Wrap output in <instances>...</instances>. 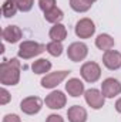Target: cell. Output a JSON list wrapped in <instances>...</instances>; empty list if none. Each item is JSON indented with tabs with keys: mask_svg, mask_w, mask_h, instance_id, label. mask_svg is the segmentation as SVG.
<instances>
[{
	"mask_svg": "<svg viewBox=\"0 0 121 122\" xmlns=\"http://www.w3.org/2000/svg\"><path fill=\"white\" fill-rule=\"evenodd\" d=\"M49 36H50V38H51L53 41H63V40L67 37V29H66L64 24L57 23V24H54V26L50 29Z\"/></svg>",
	"mask_w": 121,
	"mask_h": 122,
	"instance_id": "cell-16",
	"label": "cell"
},
{
	"mask_svg": "<svg viewBox=\"0 0 121 122\" xmlns=\"http://www.w3.org/2000/svg\"><path fill=\"white\" fill-rule=\"evenodd\" d=\"M43 51H46V46L36 43V41H23L19 47V57L23 60H30L36 56H40Z\"/></svg>",
	"mask_w": 121,
	"mask_h": 122,
	"instance_id": "cell-2",
	"label": "cell"
},
{
	"mask_svg": "<svg viewBox=\"0 0 121 122\" xmlns=\"http://www.w3.org/2000/svg\"><path fill=\"white\" fill-rule=\"evenodd\" d=\"M3 122H22V121H20L19 115H16V114H9V115H6V117L3 118Z\"/></svg>",
	"mask_w": 121,
	"mask_h": 122,
	"instance_id": "cell-25",
	"label": "cell"
},
{
	"mask_svg": "<svg viewBox=\"0 0 121 122\" xmlns=\"http://www.w3.org/2000/svg\"><path fill=\"white\" fill-rule=\"evenodd\" d=\"M67 118L70 122H86L87 121V111L81 105H73L67 111Z\"/></svg>",
	"mask_w": 121,
	"mask_h": 122,
	"instance_id": "cell-12",
	"label": "cell"
},
{
	"mask_svg": "<svg viewBox=\"0 0 121 122\" xmlns=\"http://www.w3.org/2000/svg\"><path fill=\"white\" fill-rule=\"evenodd\" d=\"M46 51L50 56H53V57H60L61 53H63V44H61V41H50L46 46Z\"/></svg>",
	"mask_w": 121,
	"mask_h": 122,
	"instance_id": "cell-20",
	"label": "cell"
},
{
	"mask_svg": "<svg viewBox=\"0 0 121 122\" xmlns=\"http://www.w3.org/2000/svg\"><path fill=\"white\" fill-rule=\"evenodd\" d=\"M70 74V71H56V72H50L47 74L43 80H41V87L43 88H54L60 84L64 78H67Z\"/></svg>",
	"mask_w": 121,
	"mask_h": 122,
	"instance_id": "cell-8",
	"label": "cell"
},
{
	"mask_svg": "<svg viewBox=\"0 0 121 122\" xmlns=\"http://www.w3.org/2000/svg\"><path fill=\"white\" fill-rule=\"evenodd\" d=\"M20 81V62L17 58L4 60L0 65V82L3 85H16Z\"/></svg>",
	"mask_w": 121,
	"mask_h": 122,
	"instance_id": "cell-1",
	"label": "cell"
},
{
	"mask_svg": "<svg viewBox=\"0 0 121 122\" xmlns=\"http://www.w3.org/2000/svg\"><path fill=\"white\" fill-rule=\"evenodd\" d=\"M103 62L108 70H118L121 67V53L116 50L105 51L103 56Z\"/></svg>",
	"mask_w": 121,
	"mask_h": 122,
	"instance_id": "cell-11",
	"label": "cell"
},
{
	"mask_svg": "<svg viewBox=\"0 0 121 122\" xmlns=\"http://www.w3.org/2000/svg\"><path fill=\"white\" fill-rule=\"evenodd\" d=\"M46 122H64V119L61 118L60 115H56V114H53V115H49V117H47Z\"/></svg>",
	"mask_w": 121,
	"mask_h": 122,
	"instance_id": "cell-26",
	"label": "cell"
},
{
	"mask_svg": "<svg viewBox=\"0 0 121 122\" xmlns=\"http://www.w3.org/2000/svg\"><path fill=\"white\" fill-rule=\"evenodd\" d=\"M66 91L68 92V95L77 98V97L83 95V92H84V84L78 78H71L66 84Z\"/></svg>",
	"mask_w": 121,
	"mask_h": 122,
	"instance_id": "cell-14",
	"label": "cell"
},
{
	"mask_svg": "<svg viewBox=\"0 0 121 122\" xmlns=\"http://www.w3.org/2000/svg\"><path fill=\"white\" fill-rule=\"evenodd\" d=\"M84 97H86V102L90 105L93 109H100L104 107V102H105V97L103 95V92L95 90V88H91L87 90L84 92Z\"/></svg>",
	"mask_w": 121,
	"mask_h": 122,
	"instance_id": "cell-6",
	"label": "cell"
},
{
	"mask_svg": "<svg viewBox=\"0 0 121 122\" xmlns=\"http://www.w3.org/2000/svg\"><path fill=\"white\" fill-rule=\"evenodd\" d=\"M41 107H43V101L38 97H27L20 102V109L27 115H34L40 112Z\"/></svg>",
	"mask_w": 121,
	"mask_h": 122,
	"instance_id": "cell-5",
	"label": "cell"
},
{
	"mask_svg": "<svg viewBox=\"0 0 121 122\" xmlns=\"http://www.w3.org/2000/svg\"><path fill=\"white\" fill-rule=\"evenodd\" d=\"M86 1H87V3H90V4H93V3H94L95 0H86Z\"/></svg>",
	"mask_w": 121,
	"mask_h": 122,
	"instance_id": "cell-28",
	"label": "cell"
},
{
	"mask_svg": "<svg viewBox=\"0 0 121 122\" xmlns=\"http://www.w3.org/2000/svg\"><path fill=\"white\" fill-rule=\"evenodd\" d=\"M31 70L34 74H46L51 70V62L46 58H40L31 64Z\"/></svg>",
	"mask_w": 121,
	"mask_h": 122,
	"instance_id": "cell-17",
	"label": "cell"
},
{
	"mask_svg": "<svg viewBox=\"0 0 121 122\" xmlns=\"http://www.w3.org/2000/svg\"><path fill=\"white\" fill-rule=\"evenodd\" d=\"M22 34L23 33L20 30V27H17V26H7L1 33V37H3L4 41H7L10 44H14V43H17L22 38Z\"/></svg>",
	"mask_w": 121,
	"mask_h": 122,
	"instance_id": "cell-13",
	"label": "cell"
},
{
	"mask_svg": "<svg viewBox=\"0 0 121 122\" xmlns=\"http://www.w3.org/2000/svg\"><path fill=\"white\" fill-rule=\"evenodd\" d=\"M70 7L77 13H84V11L90 10L91 4L87 3L86 0H70Z\"/></svg>",
	"mask_w": 121,
	"mask_h": 122,
	"instance_id": "cell-21",
	"label": "cell"
},
{
	"mask_svg": "<svg viewBox=\"0 0 121 122\" xmlns=\"http://www.w3.org/2000/svg\"><path fill=\"white\" fill-rule=\"evenodd\" d=\"M38 6L46 13V11H49V10H51V9L56 7V0H40L38 1Z\"/></svg>",
	"mask_w": 121,
	"mask_h": 122,
	"instance_id": "cell-23",
	"label": "cell"
},
{
	"mask_svg": "<svg viewBox=\"0 0 121 122\" xmlns=\"http://www.w3.org/2000/svg\"><path fill=\"white\" fill-rule=\"evenodd\" d=\"M34 0H16V4L20 11H30Z\"/></svg>",
	"mask_w": 121,
	"mask_h": 122,
	"instance_id": "cell-22",
	"label": "cell"
},
{
	"mask_svg": "<svg viewBox=\"0 0 121 122\" xmlns=\"http://www.w3.org/2000/svg\"><path fill=\"white\" fill-rule=\"evenodd\" d=\"M101 92L105 98H114L121 92V84L116 78H107L101 84Z\"/></svg>",
	"mask_w": 121,
	"mask_h": 122,
	"instance_id": "cell-7",
	"label": "cell"
},
{
	"mask_svg": "<svg viewBox=\"0 0 121 122\" xmlns=\"http://www.w3.org/2000/svg\"><path fill=\"white\" fill-rule=\"evenodd\" d=\"M116 109H117V112H120L121 114V98L120 99H117V102H116Z\"/></svg>",
	"mask_w": 121,
	"mask_h": 122,
	"instance_id": "cell-27",
	"label": "cell"
},
{
	"mask_svg": "<svg viewBox=\"0 0 121 122\" xmlns=\"http://www.w3.org/2000/svg\"><path fill=\"white\" fill-rule=\"evenodd\" d=\"M95 46L101 51H110L114 47V38L108 34H100L95 38Z\"/></svg>",
	"mask_w": 121,
	"mask_h": 122,
	"instance_id": "cell-15",
	"label": "cell"
},
{
	"mask_svg": "<svg viewBox=\"0 0 121 122\" xmlns=\"http://www.w3.org/2000/svg\"><path fill=\"white\" fill-rule=\"evenodd\" d=\"M80 72H81V77L84 78V81H87V82H95L100 78V75H101V68H100V65L97 62L88 61V62L83 64Z\"/></svg>",
	"mask_w": 121,
	"mask_h": 122,
	"instance_id": "cell-3",
	"label": "cell"
},
{
	"mask_svg": "<svg viewBox=\"0 0 121 122\" xmlns=\"http://www.w3.org/2000/svg\"><path fill=\"white\" fill-rule=\"evenodd\" d=\"M95 31V26L90 19H81L76 24V34L80 38H90Z\"/></svg>",
	"mask_w": 121,
	"mask_h": 122,
	"instance_id": "cell-10",
	"label": "cell"
},
{
	"mask_svg": "<svg viewBox=\"0 0 121 122\" xmlns=\"http://www.w3.org/2000/svg\"><path fill=\"white\" fill-rule=\"evenodd\" d=\"M0 94H1V95H0V97H1V98H0V104H1V105H6V104L10 101V94H9V91H7L6 88H1V90H0Z\"/></svg>",
	"mask_w": 121,
	"mask_h": 122,
	"instance_id": "cell-24",
	"label": "cell"
},
{
	"mask_svg": "<svg viewBox=\"0 0 121 122\" xmlns=\"http://www.w3.org/2000/svg\"><path fill=\"white\" fill-rule=\"evenodd\" d=\"M46 105L51 109H61L63 107H66V102H67V98L64 95V92L61 91H53L50 92L46 99H44Z\"/></svg>",
	"mask_w": 121,
	"mask_h": 122,
	"instance_id": "cell-9",
	"label": "cell"
},
{
	"mask_svg": "<svg viewBox=\"0 0 121 122\" xmlns=\"http://www.w3.org/2000/svg\"><path fill=\"white\" fill-rule=\"evenodd\" d=\"M44 19H46V21H49V23L57 24V23H60L61 20L64 19V13L61 11L60 9L54 7V9H51V10H49V11L44 13Z\"/></svg>",
	"mask_w": 121,
	"mask_h": 122,
	"instance_id": "cell-18",
	"label": "cell"
},
{
	"mask_svg": "<svg viewBox=\"0 0 121 122\" xmlns=\"http://www.w3.org/2000/svg\"><path fill=\"white\" fill-rule=\"evenodd\" d=\"M87 54H88L87 46H86L84 43H80V41L70 44L68 48H67V57H68L71 61H74V62L83 61L86 57H87Z\"/></svg>",
	"mask_w": 121,
	"mask_h": 122,
	"instance_id": "cell-4",
	"label": "cell"
},
{
	"mask_svg": "<svg viewBox=\"0 0 121 122\" xmlns=\"http://www.w3.org/2000/svg\"><path fill=\"white\" fill-rule=\"evenodd\" d=\"M17 10H19V7H17V4H16V0H6L4 4L1 6V13H3V16L7 17V19L16 16Z\"/></svg>",
	"mask_w": 121,
	"mask_h": 122,
	"instance_id": "cell-19",
	"label": "cell"
}]
</instances>
